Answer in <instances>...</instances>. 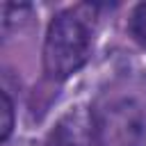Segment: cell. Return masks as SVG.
I'll return each instance as SVG.
<instances>
[{"label": "cell", "instance_id": "2", "mask_svg": "<svg viewBox=\"0 0 146 146\" xmlns=\"http://www.w3.org/2000/svg\"><path fill=\"white\" fill-rule=\"evenodd\" d=\"M48 146H100L94 116L82 107L68 112L52 128L48 137Z\"/></svg>", "mask_w": 146, "mask_h": 146}, {"label": "cell", "instance_id": "3", "mask_svg": "<svg viewBox=\"0 0 146 146\" xmlns=\"http://www.w3.org/2000/svg\"><path fill=\"white\" fill-rule=\"evenodd\" d=\"M130 32L141 46H146V2L135 7V11L130 16Z\"/></svg>", "mask_w": 146, "mask_h": 146}, {"label": "cell", "instance_id": "1", "mask_svg": "<svg viewBox=\"0 0 146 146\" xmlns=\"http://www.w3.org/2000/svg\"><path fill=\"white\" fill-rule=\"evenodd\" d=\"M94 23L82 9H66L52 18L46 32L43 66L52 78H66L75 73L89 57Z\"/></svg>", "mask_w": 146, "mask_h": 146}, {"label": "cell", "instance_id": "4", "mask_svg": "<svg viewBox=\"0 0 146 146\" xmlns=\"http://www.w3.org/2000/svg\"><path fill=\"white\" fill-rule=\"evenodd\" d=\"M0 114H2V121H0V139L5 141L14 128V107H11V100L7 94H2V107H0Z\"/></svg>", "mask_w": 146, "mask_h": 146}]
</instances>
